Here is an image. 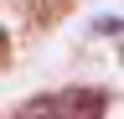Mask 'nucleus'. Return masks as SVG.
<instances>
[{
  "label": "nucleus",
  "instance_id": "nucleus-1",
  "mask_svg": "<svg viewBox=\"0 0 124 119\" xmlns=\"http://www.w3.org/2000/svg\"><path fill=\"white\" fill-rule=\"evenodd\" d=\"M72 103H78V93H62V98H36V103H31L21 119H93V114L103 109V103H88V109L78 114Z\"/></svg>",
  "mask_w": 124,
  "mask_h": 119
}]
</instances>
